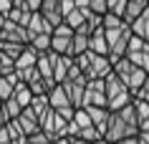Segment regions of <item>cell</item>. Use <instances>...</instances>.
I'll return each mask as SVG.
<instances>
[{
    "label": "cell",
    "instance_id": "obj_1",
    "mask_svg": "<svg viewBox=\"0 0 149 144\" xmlns=\"http://www.w3.org/2000/svg\"><path fill=\"white\" fill-rule=\"evenodd\" d=\"M76 66L86 73L88 79H106L114 71V61L109 56H99V53H91V51L76 56Z\"/></svg>",
    "mask_w": 149,
    "mask_h": 144
},
{
    "label": "cell",
    "instance_id": "obj_2",
    "mask_svg": "<svg viewBox=\"0 0 149 144\" xmlns=\"http://www.w3.org/2000/svg\"><path fill=\"white\" fill-rule=\"evenodd\" d=\"M104 81H106V94H109V109L111 111H121L126 104L134 101V91L126 86L114 71H111Z\"/></svg>",
    "mask_w": 149,
    "mask_h": 144
},
{
    "label": "cell",
    "instance_id": "obj_3",
    "mask_svg": "<svg viewBox=\"0 0 149 144\" xmlns=\"http://www.w3.org/2000/svg\"><path fill=\"white\" fill-rule=\"evenodd\" d=\"M114 73L134 91V96H136V91L144 86V81H147V76H149L144 68H139L136 63H132L129 58H119L116 63H114Z\"/></svg>",
    "mask_w": 149,
    "mask_h": 144
},
{
    "label": "cell",
    "instance_id": "obj_4",
    "mask_svg": "<svg viewBox=\"0 0 149 144\" xmlns=\"http://www.w3.org/2000/svg\"><path fill=\"white\" fill-rule=\"evenodd\" d=\"M132 136H139V127L129 124L119 111H111L109 129H106L104 139H106L109 144H116V142H121V139H132Z\"/></svg>",
    "mask_w": 149,
    "mask_h": 144
},
{
    "label": "cell",
    "instance_id": "obj_5",
    "mask_svg": "<svg viewBox=\"0 0 149 144\" xmlns=\"http://www.w3.org/2000/svg\"><path fill=\"white\" fill-rule=\"evenodd\" d=\"M0 43H31V33L20 23H13L8 18H0Z\"/></svg>",
    "mask_w": 149,
    "mask_h": 144
},
{
    "label": "cell",
    "instance_id": "obj_6",
    "mask_svg": "<svg viewBox=\"0 0 149 144\" xmlns=\"http://www.w3.org/2000/svg\"><path fill=\"white\" fill-rule=\"evenodd\" d=\"M40 127H43V131L56 142V139H63V136H66V127H68V121H66L61 114L51 106V109L40 116Z\"/></svg>",
    "mask_w": 149,
    "mask_h": 144
},
{
    "label": "cell",
    "instance_id": "obj_7",
    "mask_svg": "<svg viewBox=\"0 0 149 144\" xmlns=\"http://www.w3.org/2000/svg\"><path fill=\"white\" fill-rule=\"evenodd\" d=\"M84 106H109V94H106V81L104 79H88Z\"/></svg>",
    "mask_w": 149,
    "mask_h": 144
},
{
    "label": "cell",
    "instance_id": "obj_8",
    "mask_svg": "<svg viewBox=\"0 0 149 144\" xmlns=\"http://www.w3.org/2000/svg\"><path fill=\"white\" fill-rule=\"evenodd\" d=\"M63 86H66V91H68L73 106H76V109H81V106H84V101H86L88 76H86V73H81V76H76V79H66V81H63Z\"/></svg>",
    "mask_w": 149,
    "mask_h": 144
},
{
    "label": "cell",
    "instance_id": "obj_9",
    "mask_svg": "<svg viewBox=\"0 0 149 144\" xmlns=\"http://www.w3.org/2000/svg\"><path fill=\"white\" fill-rule=\"evenodd\" d=\"M40 15L46 18L48 25H61L63 20H66V13H63V0H43V5H40L38 10Z\"/></svg>",
    "mask_w": 149,
    "mask_h": 144
},
{
    "label": "cell",
    "instance_id": "obj_10",
    "mask_svg": "<svg viewBox=\"0 0 149 144\" xmlns=\"http://www.w3.org/2000/svg\"><path fill=\"white\" fill-rule=\"evenodd\" d=\"M15 121L20 124V129L25 131V136H33V134H38V131H43V127H40V116L33 111L31 106L23 109V114H20Z\"/></svg>",
    "mask_w": 149,
    "mask_h": 144
},
{
    "label": "cell",
    "instance_id": "obj_11",
    "mask_svg": "<svg viewBox=\"0 0 149 144\" xmlns=\"http://www.w3.org/2000/svg\"><path fill=\"white\" fill-rule=\"evenodd\" d=\"M88 114H91V121H94V127L106 134V129H109V119H111V109L109 106H86Z\"/></svg>",
    "mask_w": 149,
    "mask_h": 144
},
{
    "label": "cell",
    "instance_id": "obj_12",
    "mask_svg": "<svg viewBox=\"0 0 149 144\" xmlns=\"http://www.w3.org/2000/svg\"><path fill=\"white\" fill-rule=\"evenodd\" d=\"M48 99H51V106L53 109H66V106H73V101H71L68 91H66V86L63 83H58L56 88H51L48 91Z\"/></svg>",
    "mask_w": 149,
    "mask_h": 144
},
{
    "label": "cell",
    "instance_id": "obj_13",
    "mask_svg": "<svg viewBox=\"0 0 149 144\" xmlns=\"http://www.w3.org/2000/svg\"><path fill=\"white\" fill-rule=\"evenodd\" d=\"M91 53H99V56H109V38H106V28H99V31H94V35H91V48H88Z\"/></svg>",
    "mask_w": 149,
    "mask_h": 144
},
{
    "label": "cell",
    "instance_id": "obj_14",
    "mask_svg": "<svg viewBox=\"0 0 149 144\" xmlns=\"http://www.w3.org/2000/svg\"><path fill=\"white\" fill-rule=\"evenodd\" d=\"M73 66H76V58L73 56H58V61H56V81L63 83V81L68 79V73H71Z\"/></svg>",
    "mask_w": 149,
    "mask_h": 144
},
{
    "label": "cell",
    "instance_id": "obj_15",
    "mask_svg": "<svg viewBox=\"0 0 149 144\" xmlns=\"http://www.w3.org/2000/svg\"><path fill=\"white\" fill-rule=\"evenodd\" d=\"M147 8H149V0H129V3H126L124 20H126L129 25H132V23H134V20H136V18H139Z\"/></svg>",
    "mask_w": 149,
    "mask_h": 144
},
{
    "label": "cell",
    "instance_id": "obj_16",
    "mask_svg": "<svg viewBox=\"0 0 149 144\" xmlns=\"http://www.w3.org/2000/svg\"><path fill=\"white\" fill-rule=\"evenodd\" d=\"M71 48H73V38L71 35H53V40H51V51L53 53H58V56H71Z\"/></svg>",
    "mask_w": 149,
    "mask_h": 144
},
{
    "label": "cell",
    "instance_id": "obj_17",
    "mask_svg": "<svg viewBox=\"0 0 149 144\" xmlns=\"http://www.w3.org/2000/svg\"><path fill=\"white\" fill-rule=\"evenodd\" d=\"M132 31H134V35H139V38L149 40V8L132 23Z\"/></svg>",
    "mask_w": 149,
    "mask_h": 144
},
{
    "label": "cell",
    "instance_id": "obj_18",
    "mask_svg": "<svg viewBox=\"0 0 149 144\" xmlns=\"http://www.w3.org/2000/svg\"><path fill=\"white\" fill-rule=\"evenodd\" d=\"M13 99H15L18 104L23 106V109H28V106L33 104V91H31V86H28V83H20V86L15 88V94H13Z\"/></svg>",
    "mask_w": 149,
    "mask_h": 144
},
{
    "label": "cell",
    "instance_id": "obj_19",
    "mask_svg": "<svg viewBox=\"0 0 149 144\" xmlns=\"http://www.w3.org/2000/svg\"><path fill=\"white\" fill-rule=\"evenodd\" d=\"M136 104V111H139V129L141 131H149V101H141V99H134ZM139 131V134H141Z\"/></svg>",
    "mask_w": 149,
    "mask_h": 144
},
{
    "label": "cell",
    "instance_id": "obj_20",
    "mask_svg": "<svg viewBox=\"0 0 149 144\" xmlns=\"http://www.w3.org/2000/svg\"><path fill=\"white\" fill-rule=\"evenodd\" d=\"M51 40H53L51 33H40V35H33L28 46H33L38 53H48V51H51Z\"/></svg>",
    "mask_w": 149,
    "mask_h": 144
},
{
    "label": "cell",
    "instance_id": "obj_21",
    "mask_svg": "<svg viewBox=\"0 0 149 144\" xmlns=\"http://www.w3.org/2000/svg\"><path fill=\"white\" fill-rule=\"evenodd\" d=\"M63 23H68L71 28H73V31H79L81 25H86V10L73 8V10L68 13V15H66V20H63Z\"/></svg>",
    "mask_w": 149,
    "mask_h": 144
},
{
    "label": "cell",
    "instance_id": "obj_22",
    "mask_svg": "<svg viewBox=\"0 0 149 144\" xmlns=\"http://www.w3.org/2000/svg\"><path fill=\"white\" fill-rule=\"evenodd\" d=\"M25 48H28V46H23V43H0V51H3V53H8L13 61H18V58L23 56Z\"/></svg>",
    "mask_w": 149,
    "mask_h": 144
},
{
    "label": "cell",
    "instance_id": "obj_23",
    "mask_svg": "<svg viewBox=\"0 0 149 144\" xmlns=\"http://www.w3.org/2000/svg\"><path fill=\"white\" fill-rule=\"evenodd\" d=\"M31 109L38 116H43V114L51 109V99H48V94H43V96H33V104H31Z\"/></svg>",
    "mask_w": 149,
    "mask_h": 144
},
{
    "label": "cell",
    "instance_id": "obj_24",
    "mask_svg": "<svg viewBox=\"0 0 149 144\" xmlns=\"http://www.w3.org/2000/svg\"><path fill=\"white\" fill-rule=\"evenodd\" d=\"M15 61L8 56V53H3L0 51V76H10V73H15Z\"/></svg>",
    "mask_w": 149,
    "mask_h": 144
},
{
    "label": "cell",
    "instance_id": "obj_25",
    "mask_svg": "<svg viewBox=\"0 0 149 144\" xmlns=\"http://www.w3.org/2000/svg\"><path fill=\"white\" fill-rule=\"evenodd\" d=\"M73 121L79 124L81 129H86V127H94V121H91V114H88L86 106H81V109H76V116H73Z\"/></svg>",
    "mask_w": 149,
    "mask_h": 144
},
{
    "label": "cell",
    "instance_id": "obj_26",
    "mask_svg": "<svg viewBox=\"0 0 149 144\" xmlns=\"http://www.w3.org/2000/svg\"><path fill=\"white\" fill-rule=\"evenodd\" d=\"M121 25H126V20L121 15H116V13H106V15H104V28H106V31H111V28H121Z\"/></svg>",
    "mask_w": 149,
    "mask_h": 144
},
{
    "label": "cell",
    "instance_id": "obj_27",
    "mask_svg": "<svg viewBox=\"0 0 149 144\" xmlns=\"http://www.w3.org/2000/svg\"><path fill=\"white\" fill-rule=\"evenodd\" d=\"M147 43H149V40L139 38V35H132V40H129V53H126V56H132V53H139V51H144V48H147Z\"/></svg>",
    "mask_w": 149,
    "mask_h": 144
},
{
    "label": "cell",
    "instance_id": "obj_28",
    "mask_svg": "<svg viewBox=\"0 0 149 144\" xmlns=\"http://www.w3.org/2000/svg\"><path fill=\"white\" fill-rule=\"evenodd\" d=\"M3 106H5V109L10 111V116H13V119H18V116L23 114V106L18 104L15 99H8V101H3Z\"/></svg>",
    "mask_w": 149,
    "mask_h": 144
},
{
    "label": "cell",
    "instance_id": "obj_29",
    "mask_svg": "<svg viewBox=\"0 0 149 144\" xmlns=\"http://www.w3.org/2000/svg\"><path fill=\"white\" fill-rule=\"evenodd\" d=\"M91 10L96 15H106L109 13V0H91Z\"/></svg>",
    "mask_w": 149,
    "mask_h": 144
},
{
    "label": "cell",
    "instance_id": "obj_30",
    "mask_svg": "<svg viewBox=\"0 0 149 144\" xmlns=\"http://www.w3.org/2000/svg\"><path fill=\"white\" fill-rule=\"evenodd\" d=\"M56 111L61 114L66 121H73V116H76V106H66V109H56Z\"/></svg>",
    "mask_w": 149,
    "mask_h": 144
},
{
    "label": "cell",
    "instance_id": "obj_31",
    "mask_svg": "<svg viewBox=\"0 0 149 144\" xmlns=\"http://www.w3.org/2000/svg\"><path fill=\"white\" fill-rule=\"evenodd\" d=\"M134 99H141V101H149V76H147V81H144V86L136 91V96Z\"/></svg>",
    "mask_w": 149,
    "mask_h": 144
},
{
    "label": "cell",
    "instance_id": "obj_32",
    "mask_svg": "<svg viewBox=\"0 0 149 144\" xmlns=\"http://www.w3.org/2000/svg\"><path fill=\"white\" fill-rule=\"evenodd\" d=\"M25 3H28V10H33V13H38L43 5V0H25Z\"/></svg>",
    "mask_w": 149,
    "mask_h": 144
},
{
    "label": "cell",
    "instance_id": "obj_33",
    "mask_svg": "<svg viewBox=\"0 0 149 144\" xmlns=\"http://www.w3.org/2000/svg\"><path fill=\"white\" fill-rule=\"evenodd\" d=\"M76 8H81V10L91 8V0H76Z\"/></svg>",
    "mask_w": 149,
    "mask_h": 144
},
{
    "label": "cell",
    "instance_id": "obj_34",
    "mask_svg": "<svg viewBox=\"0 0 149 144\" xmlns=\"http://www.w3.org/2000/svg\"><path fill=\"white\" fill-rule=\"evenodd\" d=\"M116 144H139V136H132V139H121V142Z\"/></svg>",
    "mask_w": 149,
    "mask_h": 144
},
{
    "label": "cell",
    "instance_id": "obj_35",
    "mask_svg": "<svg viewBox=\"0 0 149 144\" xmlns=\"http://www.w3.org/2000/svg\"><path fill=\"white\" fill-rule=\"evenodd\" d=\"M139 144H149V131H141L139 134Z\"/></svg>",
    "mask_w": 149,
    "mask_h": 144
},
{
    "label": "cell",
    "instance_id": "obj_36",
    "mask_svg": "<svg viewBox=\"0 0 149 144\" xmlns=\"http://www.w3.org/2000/svg\"><path fill=\"white\" fill-rule=\"evenodd\" d=\"M53 144H71V136H63V139H56Z\"/></svg>",
    "mask_w": 149,
    "mask_h": 144
},
{
    "label": "cell",
    "instance_id": "obj_37",
    "mask_svg": "<svg viewBox=\"0 0 149 144\" xmlns=\"http://www.w3.org/2000/svg\"><path fill=\"white\" fill-rule=\"evenodd\" d=\"M96 144H109V142H106V139H101V142H96Z\"/></svg>",
    "mask_w": 149,
    "mask_h": 144
}]
</instances>
